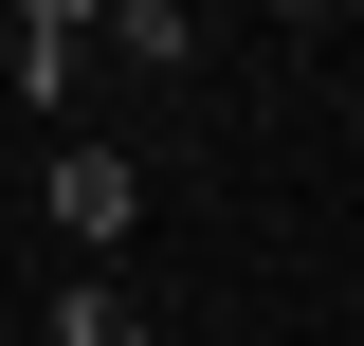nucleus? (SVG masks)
<instances>
[{
  "label": "nucleus",
  "mask_w": 364,
  "mask_h": 346,
  "mask_svg": "<svg viewBox=\"0 0 364 346\" xmlns=\"http://www.w3.org/2000/svg\"><path fill=\"white\" fill-rule=\"evenodd\" d=\"M55 346H146V310H128V273H73V292H55Z\"/></svg>",
  "instance_id": "4"
},
{
  "label": "nucleus",
  "mask_w": 364,
  "mask_h": 346,
  "mask_svg": "<svg viewBox=\"0 0 364 346\" xmlns=\"http://www.w3.org/2000/svg\"><path fill=\"white\" fill-rule=\"evenodd\" d=\"M91 37H109V55H146V73H182V55H200V19H182V0H109Z\"/></svg>",
  "instance_id": "3"
},
{
  "label": "nucleus",
  "mask_w": 364,
  "mask_h": 346,
  "mask_svg": "<svg viewBox=\"0 0 364 346\" xmlns=\"http://www.w3.org/2000/svg\"><path fill=\"white\" fill-rule=\"evenodd\" d=\"M0 73H18V110H73V73H91V0H18Z\"/></svg>",
  "instance_id": "2"
},
{
  "label": "nucleus",
  "mask_w": 364,
  "mask_h": 346,
  "mask_svg": "<svg viewBox=\"0 0 364 346\" xmlns=\"http://www.w3.org/2000/svg\"><path fill=\"white\" fill-rule=\"evenodd\" d=\"M37 219L73 237L91 273H109V256H128V219H146V164H128V146H55V182H37Z\"/></svg>",
  "instance_id": "1"
}]
</instances>
